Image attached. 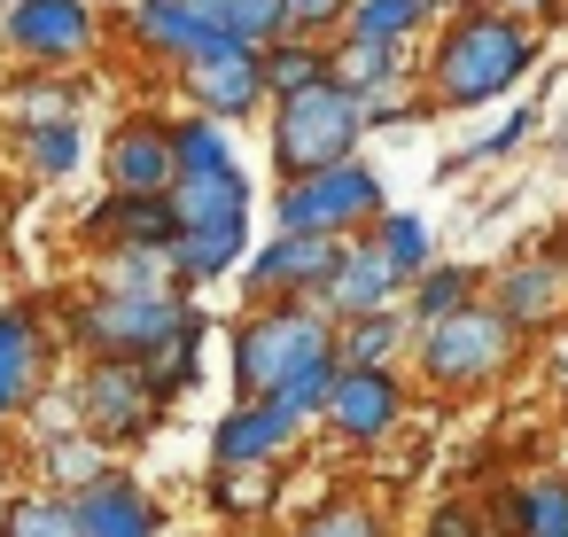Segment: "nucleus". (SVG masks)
Masks as SVG:
<instances>
[{
    "label": "nucleus",
    "mask_w": 568,
    "mask_h": 537,
    "mask_svg": "<svg viewBox=\"0 0 568 537\" xmlns=\"http://www.w3.org/2000/svg\"><path fill=\"white\" fill-rule=\"evenodd\" d=\"M335 374H343L335 320L312 296L250 304L226 327V382H234V397H304V405H327Z\"/></svg>",
    "instance_id": "nucleus-1"
},
{
    "label": "nucleus",
    "mask_w": 568,
    "mask_h": 537,
    "mask_svg": "<svg viewBox=\"0 0 568 537\" xmlns=\"http://www.w3.org/2000/svg\"><path fill=\"white\" fill-rule=\"evenodd\" d=\"M537 63V32L521 24V9H498V0H467L459 17L436 24L428 48V110H483L506 102Z\"/></svg>",
    "instance_id": "nucleus-2"
},
{
    "label": "nucleus",
    "mask_w": 568,
    "mask_h": 537,
    "mask_svg": "<svg viewBox=\"0 0 568 537\" xmlns=\"http://www.w3.org/2000/svg\"><path fill=\"white\" fill-rule=\"evenodd\" d=\"M366 94L335 71L320 79L312 94H288L265 110V149H273V172L281 180H304V172H327V164H351L366 149Z\"/></svg>",
    "instance_id": "nucleus-3"
},
{
    "label": "nucleus",
    "mask_w": 568,
    "mask_h": 537,
    "mask_svg": "<svg viewBox=\"0 0 568 537\" xmlns=\"http://www.w3.org/2000/svg\"><path fill=\"white\" fill-rule=\"evenodd\" d=\"M514 351H521V327L506 320L498 296H475V304H459V312L413 327V366H420V382L444 389V397L490 389V382L514 366Z\"/></svg>",
    "instance_id": "nucleus-4"
},
{
    "label": "nucleus",
    "mask_w": 568,
    "mask_h": 537,
    "mask_svg": "<svg viewBox=\"0 0 568 537\" xmlns=\"http://www.w3.org/2000/svg\"><path fill=\"white\" fill-rule=\"evenodd\" d=\"M71 405H79L87 436H102L110 452H133V444H149L164 428V413L180 405V389L164 382L156 358H79Z\"/></svg>",
    "instance_id": "nucleus-5"
},
{
    "label": "nucleus",
    "mask_w": 568,
    "mask_h": 537,
    "mask_svg": "<svg viewBox=\"0 0 568 537\" xmlns=\"http://www.w3.org/2000/svg\"><path fill=\"white\" fill-rule=\"evenodd\" d=\"M187 288H164V296H110V288H87L63 304V343L79 358H164L187 327Z\"/></svg>",
    "instance_id": "nucleus-6"
},
{
    "label": "nucleus",
    "mask_w": 568,
    "mask_h": 537,
    "mask_svg": "<svg viewBox=\"0 0 568 537\" xmlns=\"http://www.w3.org/2000/svg\"><path fill=\"white\" fill-rule=\"evenodd\" d=\"M382 211H389V195H382V172L366 156L304 172V180H281V195H273V226H288V234H335V242H358Z\"/></svg>",
    "instance_id": "nucleus-7"
},
{
    "label": "nucleus",
    "mask_w": 568,
    "mask_h": 537,
    "mask_svg": "<svg viewBox=\"0 0 568 537\" xmlns=\"http://www.w3.org/2000/svg\"><path fill=\"white\" fill-rule=\"evenodd\" d=\"M0 55L17 71H79L102 55V0H9Z\"/></svg>",
    "instance_id": "nucleus-8"
},
{
    "label": "nucleus",
    "mask_w": 568,
    "mask_h": 537,
    "mask_svg": "<svg viewBox=\"0 0 568 537\" xmlns=\"http://www.w3.org/2000/svg\"><path fill=\"white\" fill-rule=\"evenodd\" d=\"M172 87H180V102L187 110H203V118H226V125H242V118H265L273 110V87H265V48H250V40H203L180 71H172Z\"/></svg>",
    "instance_id": "nucleus-9"
},
{
    "label": "nucleus",
    "mask_w": 568,
    "mask_h": 537,
    "mask_svg": "<svg viewBox=\"0 0 568 537\" xmlns=\"http://www.w3.org/2000/svg\"><path fill=\"white\" fill-rule=\"evenodd\" d=\"M405 413H413V397H405L397 366H343L327 405H320V428L343 436L351 452H374V444H389L405 428Z\"/></svg>",
    "instance_id": "nucleus-10"
},
{
    "label": "nucleus",
    "mask_w": 568,
    "mask_h": 537,
    "mask_svg": "<svg viewBox=\"0 0 568 537\" xmlns=\"http://www.w3.org/2000/svg\"><path fill=\"white\" fill-rule=\"evenodd\" d=\"M320 428V405L304 397H234L211 428V459L219 467H242V459H288L296 436Z\"/></svg>",
    "instance_id": "nucleus-11"
},
{
    "label": "nucleus",
    "mask_w": 568,
    "mask_h": 537,
    "mask_svg": "<svg viewBox=\"0 0 568 537\" xmlns=\"http://www.w3.org/2000/svg\"><path fill=\"white\" fill-rule=\"evenodd\" d=\"M335 265H343L335 234H288V226H273V242H257L234 281H242L250 304H273V296H320V281Z\"/></svg>",
    "instance_id": "nucleus-12"
},
{
    "label": "nucleus",
    "mask_w": 568,
    "mask_h": 537,
    "mask_svg": "<svg viewBox=\"0 0 568 537\" xmlns=\"http://www.w3.org/2000/svg\"><path fill=\"white\" fill-rule=\"evenodd\" d=\"M172 180H180L172 118H156V110L118 118L110 141H102V188H125V195H172Z\"/></svg>",
    "instance_id": "nucleus-13"
},
{
    "label": "nucleus",
    "mask_w": 568,
    "mask_h": 537,
    "mask_svg": "<svg viewBox=\"0 0 568 537\" xmlns=\"http://www.w3.org/2000/svg\"><path fill=\"white\" fill-rule=\"evenodd\" d=\"M48 366H55V335H48L40 304H0V421L40 405Z\"/></svg>",
    "instance_id": "nucleus-14"
},
{
    "label": "nucleus",
    "mask_w": 568,
    "mask_h": 537,
    "mask_svg": "<svg viewBox=\"0 0 568 537\" xmlns=\"http://www.w3.org/2000/svg\"><path fill=\"white\" fill-rule=\"evenodd\" d=\"M405 288H413V281L374 250V234H358V242H343V265L320 281L312 304L343 327V320H358V312H389V304H405Z\"/></svg>",
    "instance_id": "nucleus-15"
},
{
    "label": "nucleus",
    "mask_w": 568,
    "mask_h": 537,
    "mask_svg": "<svg viewBox=\"0 0 568 537\" xmlns=\"http://www.w3.org/2000/svg\"><path fill=\"white\" fill-rule=\"evenodd\" d=\"M87 242H102V250H172L180 242V211H172V195L102 188V203L87 211Z\"/></svg>",
    "instance_id": "nucleus-16"
},
{
    "label": "nucleus",
    "mask_w": 568,
    "mask_h": 537,
    "mask_svg": "<svg viewBox=\"0 0 568 537\" xmlns=\"http://www.w3.org/2000/svg\"><path fill=\"white\" fill-rule=\"evenodd\" d=\"M79 521H87V537H164V506L125 467H110L79 490Z\"/></svg>",
    "instance_id": "nucleus-17"
},
{
    "label": "nucleus",
    "mask_w": 568,
    "mask_h": 537,
    "mask_svg": "<svg viewBox=\"0 0 568 537\" xmlns=\"http://www.w3.org/2000/svg\"><path fill=\"white\" fill-rule=\"evenodd\" d=\"M172 211H180V234H195V226H242L250 219V172L242 164L180 172L172 180Z\"/></svg>",
    "instance_id": "nucleus-18"
},
{
    "label": "nucleus",
    "mask_w": 568,
    "mask_h": 537,
    "mask_svg": "<svg viewBox=\"0 0 568 537\" xmlns=\"http://www.w3.org/2000/svg\"><path fill=\"white\" fill-rule=\"evenodd\" d=\"M281 483H288V459H242V467H219L211 459L203 498H211L219 521H265L281 506Z\"/></svg>",
    "instance_id": "nucleus-19"
},
{
    "label": "nucleus",
    "mask_w": 568,
    "mask_h": 537,
    "mask_svg": "<svg viewBox=\"0 0 568 537\" xmlns=\"http://www.w3.org/2000/svg\"><path fill=\"white\" fill-rule=\"evenodd\" d=\"M125 32H133V48L156 63V71H180L211 32L187 17V0H133V9H125Z\"/></svg>",
    "instance_id": "nucleus-20"
},
{
    "label": "nucleus",
    "mask_w": 568,
    "mask_h": 537,
    "mask_svg": "<svg viewBox=\"0 0 568 537\" xmlns=\"http://www.w3.org/2000/svg\"><path fill=\"white\" fill-rule=\"evenodd\" d=\"M242 265H250V219L242 226H195V234L172 242V273H180L187 296L211 288V281H234Z\"/></svg>",
    "instance_id": "nucleus-21"
},
{
    "label": "nucleus",
    "mask_w": 568,
    "mask_h": 537,
    "mask_svg": "<svg viewBox=\"0 0 568 537\" xmlns=\"http://www.w3.org/2000/svg\"><path fill=\"white\" fill-rule=\"evenodd\" d=\"M17 164L40 188H63L87 164V125L79 118H48V125H17Z\"/></svg>",
    "instance_id": "nucleus-22"
},
{
    "label": "nucleus",
    "mask_w": 568,
    "mask_h": 537,
    "mask_svg": "<svg viewBox=\"0 0 568 537\" xmlns=\"http://www.w3.org/2000/svg\"><path fill=\"white\" fill-rule=\"evenodd\" d=\"M498 304H506V320L529 335V327H545L552 312H560V296H568V273L552 265V257H521V265H506L498 273V288H490Z\"/></svg>",
    "instance_id": "nucleus-23"
},
{
    "label": "nucleus",
    "mask_w": 568,
    "mask_h": 537,
    "mask_svg": "<svg viewBox=\"0 0 568 537\" xmlns=\"http://www.w3.org/2000/svg\"><path fill=\"white\" fill-rule=\"evenodd\" d=\"M506 537H568V475H529L498 498Z\"/></svg>",
    "instance_id": "nucleus-24"
},
{
    "label": "nucleus",
    "mask_w": 568,
    "mask_h": 537,
    "mask_svg": "<svg viewBox=\"0 0 568 537\" xmlns=\"http://www.w3.org/2000/svg\"><path fill=\"white\" fill-rule=\"evenodd\" d=\"M405 351H413V320H405V304H389V312H358V320L335 327V358H343V366H397Z\"/></svg>",
    "instance_id": "nucleus-25"
},
{
    "label": "nucleus",
    "mask_w": 568,
    "mask_h": 537,
    "mask_svg": "<svg viewBox=\"0 0 568 537\" xmlns=\"http://www.w3.org/2000/svg\"><path fill=\"white\" fill-rule=\"evenodd\" d=\"M420 24H436V0H351V17L335 40H366V48H413Z\"/></svg>",
    "instance_id": "nucleus-26"
},
{
    "label": "nucleus",
    "mask_w": 568,
    "mask_h": 537,
    "mask_svg": "<svg viewBox=\"0 0 568 537\" xmlns=\"http://www.w3.org/2000/svg\"><path fill=\"white\" fill-rule=\"evenodd\" d=\"M0 110H9V125H48V118H79L87 110V87L71 71H24L9 79V94H0Z\"/></svg>",
    "instance_id": "nucleus-27"
},
{
    "label": "nucleus",
    "mask_w": 568,
    "mask_h": 537,
    "mask_svg": "<svg viewBox=\"0 0 568 537\" xmlns=\"http://www.w3.org/2000/svg\"><path fill=\"white\" fill-rule=\"evenodd\" d=\"M0 537H87L79 521V498L40 483V490H17L9 506H0Z\"/></svg>",
    "instance_id": "nucleus-28"
},
{
    "label": "nucleus",
    "mask_w": 568,
    "mask_h": 537,
    "mask_svg": "<svg viewBox=\"0 0 568 537\" xmlns=\"http://www.w3.org/2000/svg\"><path fill=\"white\" fill-rule=\"evenodd\" d=\"M320 79H335V40H304V32H288V40L265 48V87H273V102L312 94Z\"/></svg>",
    "instance_id": "nucleus-29"
},
{
    "label": "nucleus",
    "mask_w": 568,
    "mask_h": 537,
    "mask_svg": "<svg viewBox=\"0 0 568 537\" xmlns=\"http://www.w3.org/2000/svg\"><path fill=\"white\" fill-rule=\"evenodd\" d=\"M94 288H110V296H164V288H180V273H172V250H102L94 257Z\"/></svg>",
    "instance_id": "nucleus-30"
},
{
    "label": "nucleus",
    "mask_w": 568,
    "mask_h": 537,
    "mask_svg": "<svg viewBox=\"0 0 568 537\" xmlns=\"http://www.w3.org/2000/svg\"><path fill=\"white\" fill-rule=\"evenodd\" d=\"M40 467H48V483H55V490H71V498H79V490H87L94 475H110L118 459H110V444H102V436H87V428H55V436L40 444Z\"/></svg>",
    "instance_id": "nucleus-31"
},
{
    "label": "nucleus",
    "mask_w": 568,
    "mask_h": 537,
    "mask_svg": "<svg viewBox=\"0 0 568 537\" xmlns=\"http://www.w3.org/2000/svg\"><path fill=\"white\" fill-rule=\"evenodd\" d=\"M475 296H483V273H475V265H428V273L405 288V320L428 327V320H444V312H459V304H475Z\"/></svg>",
    "instance_id": "nucleus-32"
},
{
    "label": "nucleus",
    "mask_w": 568,
    "mask_h": 537,
    "mask_svg": "<svg viewBox=\"0 0 568 537\" xmlns=\"http://www.w3.org/2000/svg\"><path fill=\"white\" fill-rule=\"evenodd\" d=\"M366 234H374V250H382L405 281H420V273L436 265V234H428V219H420V211H382Z\"/></svg>",
    "instance_id": "nucleus-33"
},
{
    "label": "nucleus",
    "mask_w": 568,
    "mask_h": 537,
    "mask_svg": "<svg viewBox=\"0 0 568 537\" xmlns=\"http://www.w3.org/2000/svg\"><path fill=\"white\" fill-rule=\"evenodd\" d=\"M288 537H389V514L382 498H327L304 521H288Z\"/></svg>",
    "instance_id": "nucleus-34"
},
{
    "label": "nucleus",
    "mask_w": 568,
    "mask_h": 537,
    "mask_svg": "<svg viewBox=\"0 0 568 537\" xmlns=\"http://www.w3.org/2000/svg\"><path fill=\"white\" fill-rule=\"evenodd\" d=\"M172 149H180V172H219V164H234V133H226V118H203V110L172 118Z\"/></svg>",
    "instance_id": "nucleus-35"
},
{
    "label": "nucleus",
    "mask_w": 568,
    "mask_h": 537,
    "mask_svg": "<svg viewBox=\"0 0 568 537\" xmlns=\"http://www.w3.org/2000/svg\"><path fill=\"white\" fill-rule=\"evenodd\" d=\"M335 71L366 94V87H389L405 79V48H366V40H335Z\"/></svg>",
    "instance_id": "nucleus-36"
},
{
    "label": "nucleus",
    "mask_w": 568,
    "mask_h": 537,
    "mask_svg": "<svg viewBox=\"0 0 568 537\" xmlns=\"http://www.w3.org/2000/svg\"><path fill=\"white\" fill-rule=\"evenodd\" d=\"M529 125H537L529 110H514V118H498V125H490V133H483V141L467 149V156H452V164H444V180H452V172H467V164H498V156H514Z\"/></svg>",
    "instance_id": "nucleus-37"
},
{
    "label": "nucleus",
    "mask_w": 568,
    "mask_h": 537,
    "mask_svg": "<svg viewBox=\"0 0 568 537\" xmlns=\"http://www.w3.org/2000/svg\"><path fill=\"white\" fill-rule=\"evenodd\" d=\"M343 17H351V0H288V32H304V40H335Z\"/></svg>",
    "instance_id": "nucleus-38"
},
{
    "label": "nucleus",
    "mask_w": 568,
    "mask_h": 537,
    "mask_svg": "<svg viewBox=\"0 0 568 537\" xmlns=\"http://www.w3.org/2000/svg\"><path fill=\"white\" fill-rule=\"evenodd\" d=\"M420 537H483V521H475L467 506H444V514H436V521H428Z\"/></svg>",
    "instance_id": "nucleus-39"
},
{
    "label": "nucleus",
    "mask_w": 568,
    "mask_h": 537,
    "mask_svg": "<svg viewBox=\"0 0 568 537\" xmlns=\"http://www.w3.org/2000/svg\"><path fill=\"white\" fill-rule=\"evenodd\" d=\"M498 9H521V17H529V9H545V0H498Z\"/></svg>",
    "instance_id": "nucleus-40"
},
{
    "label": "nucleus",
    "mask_w": 568,
    "mask_h": 537,
    "mask_svg": "<svg viewBox=\"0 0 568 537\" xmlns=\"http://www.w3.org/2000/svg\"><path fill=\"white\" fill-rule=\"evenodd\" d=\"M102 9H133V0H102Z\"/></svg>",
    "instance_id": "nucleus-41"
},
{
    "label": "nucleus",
    "mask_w": 568,
    "mask_h": 537,
    "mask_svg": "<svg viewBox=\"0 0 568 537\" xmlns=\"http://www.w3.org/2000/svg\"><path fill=\"white\" fill-rule=\"evenodd\" d=\"M0 9H9V0H0Z\"/></svg>",
    "instance_id": "nucleus-42"
}]
</instances>
